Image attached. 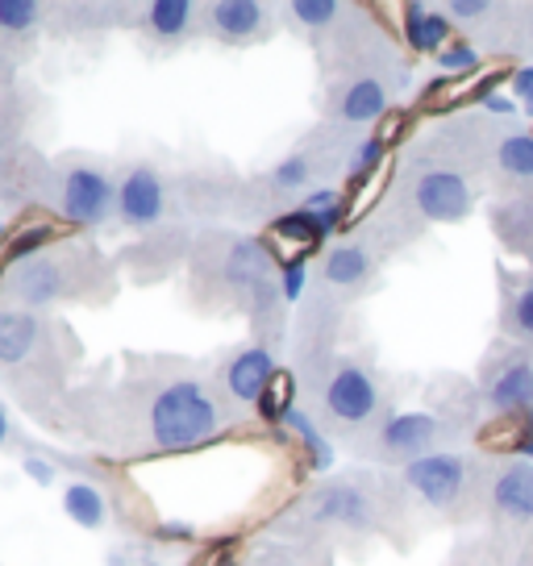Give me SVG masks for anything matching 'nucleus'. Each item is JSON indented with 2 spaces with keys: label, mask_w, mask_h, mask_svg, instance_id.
I'll return each instance as SVG.
<instances>
[{
  "label": "nucleus",
  "mask_w": 533,
  "mask_h": 566,
  "mask_svg": "<svg viewBox=\"0 0 533 566\" xmlns=\"http://www.w3.org/2000/svg\"><path fill=\"white\" fill-rule=\"evenodd\" d=\"M226 424L217 396L196 379H176L150 400V438L159 450H192L213 442Z\"/></svg>",
  "instance_id": "obj_1"
},
{
  "label": "nucleus",
  "mask_w": 533,
  "mask_h": 566,
  "mask_svg": "<svg viewBox=\"0 0 533 566\" xmlns=\"http://www.w3.org/2000/svg\"><path fill=\"white\" fill-rule=\"evenodd\" d=\"M405 488L433 513H454L471 495V462L450 450H433L405 467Z\"/></svg>",
  "instance_id": "obj_2"
},
{
  "label": "nucleus",
  "mask_w": 533,
  "mask_h": 566,
  "mask_svg": "<svg viewBox=\"0 0 533 566\" xmlns=\"http://www.w3.org/2000/svg\"><path fill=\"white\" fill-rule=\"evenodd\" d=\"M409 209L421 221H462L467 212L475 209V192L454 167H421L409 184Z\"/></svg>",
  "instance_id": "obj_3"
},
{
  "label": "nucleus",
  "mask_w": 533,
  "mask_h": 566,
  "mask_svg": "<svg viewBox=\"0 0 533 566\" xmlns=\"http://www.w3.org/2000/svg\"><path fill=\"white\" fill-rule=\"evenodd\" d=\"M321 405L330 412V421H338L342 429H358L379 412V384L367 367L358 363H342L338 371L325 379L321 388Z\"/></svg>",
  "instance_id": "obj_4"
},
{
  "label": "nucleus",
  "mask_w": 533,
  "mask_h": 566,
  "mask_svg": "<svg viewBox=\"0 0 533 566\" xmlns=\"http://www.w3.org/2000/svg\"><path fill=\"white\" fill-rule=\"evenodd\" d=\"M59 209L75 226H101V221H108V212L117 209V188L108 184L101 167L75 163L59 179Z\"/></svg>",
  "instance_id": "obj_5"
},
{
  "label": "nucleus",
  "mask_w": 533,
  "mask_h": 566,
  "mask_svg": "<svg viewBox=\"0 0 533 566\" xmlns=\"http://www.w3.org/2000/svg\"><path fill=\"white\" fill-rule=\"evenodd\" d=\"M309 521L313 525H334V530L367 533L379 525V509H375V495L355 483V479H338L330 488H321L309 500Z\"/></svg>",
  "instance_id": "obj_6"
},
{
  "label": "nucleus",
  "mask_w": 533,
  "mask_h": 566,
  "mask_svg": "<svg viewBox=\"0 0 533 566\" xmlns=\"http://www.w3.org/2000/svg\"><path fill=\"white\" fill-rule=\"evenodd\" d=\"M483 400L497 417H525L533 412V358L525 350L500 354L483 371Z\"/></svg>",
  "instance_id": "obj_7"
},
{
  "label": "nucleus",
  "mask_w": 533,
  "mask_h": 566,
  "mask_svg": "<svg viewBox=\"0 0 533 566\" xmlns=\"http://www.w3.org/2000/svg\"><path fill=\"white\" fill-rule=\"evenodd\" d=\"M433 442H438V417H429V412H396L375 433L379 459H396L405 467L433 454Z\"/></svg>",
  "instance_id": "obj_8"
},
{
  "label": "nucleus",
  "mask_w": 533,
  "mask_h": 566,
  "mask_svg": "<svg viewBox=\"0 0 533 566\" xmlns=\"http://www.w3.org/2000/svg\"><path fill=\"white\" fill-rule=\"evenodd\" d=\"M4 287H9V296H13L18 304H25V308H42V304L67 296L72 271L59 263V259H51V254H38V259H30V263L13 266L9 280H4Z\"/></svg>",
  "instance_id": "obj_9"
},
{
  "label": "nucleus",
  "mask_w": 533,
  "mask_h": 566,
  "mask_svg": "<svg viewBox=\"0 0 533 566\" xmlns=\"http://www.w3.org/2000/svg\"><path fill=\"white\" fill-rule=\"evenodd\" d=\"M163 205H167V192H163L159 171L155 167H129L125 179L117 184V212H122L125 226H134V230L159 226Z\"/></svg>",
  "instance_id": "obj_10"
},
{
  "label": "nucleus",
  "mask_w": 533,
  "mask_h": 566,
  "mask_svg": "<svg viewBox=\"0 0 533 566\" xmlns=\"http://www.w3.org/2000/svg\"><path fill=\"white\" fill-rule=\"evenodd\" d=\"M488 500L504 521L513 525H533V462H509L500 467Z\"/></svg>",
  "instance_id": "obj_11"
},
{
  "label": "nucleus",
  "mask_w": 533,
  "mask_h": 566,
  "mask_svg": "<svg viewBox=\"0 0 533 566\" xmlns=\"http://www.w3.org/2000/svg\"><path fill=\"white\" fill-rule=\"evenodd\" d=\"M271 379H275V358L266 346H250V350L233 354V363L226 367V388L242 405H263Z\"/></svg>",
  "instance_id": "obj_12"
},
{
  "label": "nucleus",
  "mask_w": 533,
  "mask_h": 566,
  "mask_svg": "<svg viewBox=\"0 0 533 566\" xmlns=\"http://www.w3.org/2000/svg\"><path fill=\"white\" fill-rule=\"evenodd\" d=\"M338 117L346 125H367L375 117L388 113V84L379 75H358L351 84H342L338 92Z\"/></svg>",
  "instance_id": "obj_13"
},
{
  "label": "nucleus",
  "mask_w": 533,
  "mask_h": 566,
  "mask_svg": "<svg viewBox=\"0 0 533 566\" xmlns=\"http://www.w3.org/2000/svg\"><path fill=\"white\" fill-rule=\"evenodd\" d=\"M209 25H213V34L230 38V42H247L266 25V9L259 0H221L209 9Z\"/></svg>",
  "instance_id": "obj_14"
},
{
  "label": "nucleus",
  "mask_w": 533,
  "mask_h": 566,
  "mask_svg": "<svg viewBox=\"0 0 533 566\" xmlns=\"http://www.w3.org/2000/svg\"><path fill=\"white\" fill-rule=\"evenodd\" d=\"M450 25L454 21L446 13H433L426 4H409L405 9V38L417 54H442L450 46Z\"/></svg>",
  "instance_id": "obj_15"
},
{
  "label": "nucleus",
  "mask_w": 533,
  "mask_h": 566,
  "mask_svg": "<svg viewBox=\"0 0 533 566\" xmlns=\"http://www.w3.org/2000/svg\"><path fill=\"white\" fill-rule=\"evenodd\" d=\"M42 342V321L34 313H0V363L18 367Z\"/></svg>",
  "instance_id": "obj_16"
},
{
  "label": "nucleus",
  "mask_w": 533,
  "mask_h": 566,
  "mask_svg": "<svg viewBox=\"0 0 533 566\" xmlns=\"http://www.w3.org/2000/svg\"><path fill=\"white\" fill-rule=\"evenodd\" d=\"M500 325L516 342H533V275L509 280L504 275V301H500Z\"/></svg>",
  "instance_id": "obj_17"
},
{
  "label": "nucleus",
  "mask_w": 533,
  "mask_h": 566,
  "mask_svg": "<svg viewBox=\"0 0 533 566\" xmlns=\"http://www.w3.org/2000/svg\"><path fill=\"white\" fill-rule=\"evenodd\" d=\"M497 233L500 242L516 254L533 259V196H513L497 209Z\"/></svg>",
  "instance_id": "obj_18"
},
{
  "label": "nucleus",
  "mask_w": 533,
  "mask_h": 566,
  "mask_svg": "<svg viewBox=\"0 0 533 566\" xmlns=\"http://www.w3.org/2000/svg\"><path fill=\"white\" fill-rule=\"evenodd\" d=\"M321 275H325L330 287H358V283L372 275V254H367V247H355V242L334 247L325 254Z\"/></svg>",
  "instance_id": "obj_19"
},
{
  "label": "nucleus",
  "mask_w": 533,
  "mask_h": 566,
  "mask_svg": "<svg viewBox=\"0 0 533 566\" xmlns=\"http://www.w3.org/2000/svg\"><path fill=\"white\" fill-rule=\"evenodd\" d=\"M497 167L500 176L516 179V184H533V134L530 129H509L497 142Z\"/></svg>",
  "instance_id": "obj_20"
},
{
  "label": "nucleus",
  "mask_w": 533,
  "mask_h": 566,
  "mask_svg": "<svg viewBox=\"0 0 533 566\" xmlns=\"http://www.w3.org/2000/svg\"><path fill=\"white\" fill-rule=\"evenodd\" d=\"M63 509L72 516L75 525H84V530H101L108 521V504L105 495L96 492L92 483H67V492H63Z\"/></svg>",
  "instance_id": "obj_21"
},
{
  "label": "nucleus",
  "mask_w": 533,
  "mask_h": 566,
  "mask_svg": "<svg viewBox=\"0 0 533 566\" xmlns=\"http://www.w3.org/2000/svg\"><path fill=\"white\" fill-rule=\"evenodd\" d=\"M192 18L196 4H188V0H159V4L146 9V25L159 38H184L192 30Z\"/></svg>",
  "instance_id": "obj_22"
},
{
  "label": "nucleus",
  "mask_w": 533,
  "mask_h": 566,
  "mask_svg": "<svg viewBox=\"0 0 533 566\" xmlns=\"http://www.w3.org/2000/svg\"><path fill=\"white\" fill-rule=\"evenodd\" d=\"M284 421L292 424V429L301 433V442L309 446V454H313V467H317V471H325V467L334 462V450H330V442L321 438V429L313 424V417H309V412H301V408H288Z\"/></svg>",
  "instance_id": "obj_23"
},
{
  "label": "nucleus",
  "mask_w": 533,
  "mask_h": 566,
  "mask_svg": "<svg viewBox=\"0 0 533 566\" xmlns=\"http://www.w3.org/2000/svg\"><path fill=\"white\" fill-rule=\"evenodd\" d=\"M292 18L309 25V30H325V25H334L342 18V4L338 0H296L292 4Z\"/></svg>",
  "instance_id": "obj_24"
},
{
  "label": "nucleus",
  "mask_w": 533,
  "mask_h": 566,
  "mask_svg": "<svg viewBox=\"0 0 533 566\" xmlns=\"http://www.w3.org/2000/svg\"><path fill=\"white\" fill-rule=\"evenodd\" d=\"M309 176H313L309 155H288V159L271 171V184H275V192H296V188L309 184Z\"/></svg>",
  "instance_id": "obj_25"
},
{
  "label": "nucleus",
  "mask_w": 533,
  "mask_h": 566,
  "mask_svg": "<svg viewBox=\"0 0 533 566\" xmlns=\"http://www.w3.org/2000/svg\"><path fill=\"white\" fill-rule=\"evenodd\" d=\"M483 63V54L471 46V42H450L442 54H438V67L446 75H467V71H475Z\"/></svg>",
  "instance_id": "obj_26"
},
{
  "label": "nucleus",
  "mask_w": 533,
  "mask_h": 566,
  "mask_svg": "<svg viewBox=\"0 0 533 566\" xmlns=\"http://www.w3.org/2000/svg\"><path fill=\"white\" fill-rule=\"evenodd\" d=\"M38 21V4L30 0H0V30H30Z\"/></svg>",
  "instance_id": "obj_27"
},
{
  "label": "nucleus",
  "mask_w": 533,
  "mask_h": 566,
  "mask_svg": "<svg viewBox=\"0 0 533 566\" xmlns=\"http://www.w3.org/2000/svg\"><path fill=\"white\" fill-rule=\"evenodd\" d=\"M304 280H309V271H304V259H288L284 280H280V296H284L288 304H292V301H301Z\"/></svg>",
  "instance_id": "obj_28"
},
{
  "label": "nucleus",
  "mask_w": 533,
  "mask_h": 566,
  "mask_svg": "<svg viewBox=\"0 0 533 566\" xmlns=\"http://www.w3.org/2000/svg\"><path fill=\"white\" fill-rule=\"evenodd\" d=\"M446 18L450 21H488L492 18V4H480V0H450V4H446Z\"/></svg>",
  "instance_id": "obj_29"
},
{
  "label": "nucleus",
  "mask_w": 533,
  "mask_h": 566,
  "mask_svg": "<svg viewBox=\"0 0 533 566\" xmlns=\"http://www.w3.org/2000/svg\"><path fill=\"white\" fill-rule=\"evenodd\" d=\"M379 159H384V138H367L355 150V159H351V171H355V176H367V171H372Z\"/></svg>",
  "instance_id": "obj_30"
},
{
  "label": "nucleus",
  "mask_w": 533,
  "mask_h": 566,
  "mask_svg": "<svg viewBox=\"0 0 533 566\" xmlns=\"http://www.w3.org/2000/svg\"><path fill=\"white\" fill-rule=\"evenodd\" d=\"M509 88H513V96L525 105V113L533 117V63L530 67H516L513 80H509Z\"/></svg>",
  "instance_id": "obj_31"
},
{
  "label": "nucleus",
  "mask_w": 533,
  "mask_h": 566,
  "mask_svg": "<svg viewBox=\"0 0 533 566\" xmlns=\"http://www.w3.org/2000/svg\"><path fill=\"white\" fill-rule=\"evenodd\" d=\"M480 105H483V113H492V117H513V113H516V101L500 96V92H483Z\"/></svg>",
  "instance_id": "obj_32"
},
{
  "label": "nucleus",
  "mask_w": 533,
  "mask_h": 566,
  "mask_svg": "<svg viewBox=\"0 0 533 566\" xmlns=\"http://www.w3.org/2000/svg\"><path fill=\"white\" fill-rule=\"evenodd\" d=\"M25 471H30V475L38 479V483H51V462H42V459H25Z\"/></svg>",
  "instance_id": "obj_33"
},
{
  "label": "nucleus",
  "mask_w": 533,
  "mask_h": 566,
  "mask_svg": "<svg viewBox=\"0 0 533 566\" xmlns=\"http://www.w3.org/2000/svg\"><path fill=\"white\" fill-rule=\"evenodd\" d=\"M163 537H192V530H188V525H163Z\"/></svg>",
  "instance_id": "obj_34"
},
{
  "label": "nucleus",
  "mask_w": 533,
  "mask_h": 566,
  "mask_svg": "<svg viewBox=\"0 0 533 566\" xmlns=\"http://www.w3.org/2000/svg\"><path fill=\"white\" fill-rule=\"evenodd\" d=\"M9 442V417H4V408H0V446Z\"/></svg>",
  "instance_id": "obj_35"
},
{
  "label": "nucleus",
  "mask_w": 533,
  "mask_h": 566,
  "mask_svg": "<svg viewBox=\"0 0 533 566\" xmlns=\"http://www.w3.org/2000/svg\"><path fill=\"white\" fill-rule=\"evenodd\" d=\"M254 566H288V563H280V558H259Z\"/></svg>",
  "instance_id": "obj_36"
},
{
  "label": "nucleus",
  "mask_w": 533,
  "mask_h": 566,
  "mask_svg": "<svg viewBox=\"0 0 533 566\" xmlns=\"http://www.w3.org/2000/svg\"><path fill=\"white\" fill-rule=\"evenodd\" d=\"M530 51H533V18H530Z\"/></svg>",
  "instance_id": "obj_37"
},
{
  "label": "nucleus",
  "mask_w": 533,
  "mask_h": 566,
  "mask_svg": "<svg viewBox=\"0 0 533 566\" xmlns=\"http://www.w3.org/2000/svg\"><path fill=\"white\" fill-rule=\"evenodd\" d=\"M0 238H4V221H0Z\"/></svg>",
  "instance_id": "obj_38"
}]
</instances>
